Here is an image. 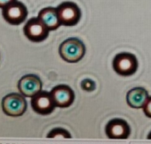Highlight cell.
<instances>
[{
    "instance_id": "cell-1",
    "label": "cell",
    "mask_w": 151,
    "mask_h": 144,
    "mask_svg": "<svg viewBox=\"0 0 151 144\" xmlns=\"http://www.w3.org/2000/svg\"><path fill=\"white\" fill-rule=\"evenodd\" d=\"M86 45L78 38L70 37L63 41L59 47V53L62 60L69 63L81 60L86 54Z\"/></svg>"
},
{
    "instance_id": "cell-2",
    "label": "cell",
    "mask_w": 151,
    "mask_h": 144,
    "mask_svg": "<svg viewBox=\"0 0 151 144\" xmlns=\"http://www.w3.org/2000/svg\"><path fill=\"white\" fill-rule=\"evenodd\" d=\"M112 65L116 74L124 77L132 76L138 69V60L132 53H121L114 57Z\"/></svg>"
},
{
    "instance_id": "cell-3",
    "label": "cell",
    "mask_w": 151,
    "mask_h": 144,
    "mask_svg": "<svg viewBox=\"0 0 151 144\" xmlns=\"http://www.w3.org/2000/svg\"><path fill=\"white\" fill-rule=\"evenodd\" d=\"M2 109L9 117H21L27 110V102L22 94L12 93L5 96L2 100Z\"/></svg>"
},
{
    "instance_id": "cell-4",
    "label": "cell",
    "mask_w": 151,
    "mask_h": 144,
    "mask_svg": "<svg viewBox=\"0 0 151 144\" xmlns=\"http://www.w3.org/2000/svg\"><path fill=\"white\" fill-rule=\"evenodd\" d=\"M58 16L61 25L71 27L77 25L81 18V11L77 4L70 1L63 2L57 7Z\"/></svg>"
},
{
    "instance_id": "cell-5",
    "label": "cell",
    "mask_w": 151,
    "mask_h": 144,
    "mask_svg": "<svg viewBox=\"0 0 151 144\" xmlns=\"http://www.w3.org/2000/svg\"><path fill=\"white\" fill-rule=\"evenodd\" d=\"M2 15L9 24L17 26L25 22L28 16V9L23 3L15 0L2 8Z\"/></svg>"
},
{
    "instance_id": "cell-6",
    "label": "cell",
    "mask_w": 151,
    "mask_h": 144,
    "mask_svg": "<svg viewBox=\"0 0 151 144\" xmlns=\"http://www.w3.org/2000/svg\"><path fill=\"white\" fill-rule=\"evenodd\" d=\"M49 29L43 23L38 17H33L29 19L24 28L23 32L26 37L32 42H42L48 37Z\"/></svg>"
},
{
    "instance_id": "cell-7",
    "label": "cell",
    "mask_w": 151,
    "mask_h": 144,
    "mask_svg": "<svg viewBox=\"0 0 151 144\" xmlns=\"http://www.w3.org/2000/svg\"><path fill=\"white\" fill-rule=\"evenodd\" d=\"M31 107L33 110L39 115H49L55 109V103L51 93L41 91L31 98Z\"/></svg>"
},
{
    "instance_id": "cell-8",
    "label": "cell",
    "mask_w": 151,
    "mask_h": 144,
    "mask_svg": "<svg viewBox=\"0 0 151 144\" xmlns=\"http://www.w3.org/2000/svg\"><path fill=\"white\" fill-rule=\"evenodd\" d=\"M18 89L20 93L25 96L32 98L34 95L42 91L43 84L38 76L28 74L23 76L18 82Z\"/></svg>"
},
{
    "instance_id": "cell-9",
    "label": "cell",
    "mask_w": 151,
    "mask_h": 144,
    "mask_svg": "<svg viewBox=\"0 0 151 144\" xmlns=\"http://www.w3.org/2000/svg\"><path fill=\"white\" fill-rule=\"evenodd\" d=\"M105 132L109 139L125 140L129 137L131 129L125 120L122 118H114L108 122Z\"/></svg>"
},
{
    "instance_id": "cell-10",
    "label": "cell",
    "mask_w": 151,
    "mask_h": 144,
    "mask_svg": "<svg viewBox=\"0 0 151 144\" xmlns=\"http://www.w3.org/2000/svg\"><path fill=\"white\" fill-rule=\"evenodd\" d=\"M50 93L55 106L59 108H68L75 100L74 91L66 85H59L53 87Z\"/></svg>"
},
{
    "instance_id": "cell-11",
    "label": "cell",
    "mask_w": 151,
    "mask_h": 144,
    "mask_svg": "<svg viewBox=\"0 0 151 144\" xmlns=\"http://www.w3.org/2000/svg\"><path fill=\"white\" fill-rule=\"evenodd\" d=\"M148 93L143 87H134L126 94L128 105L133 109H141L148 99Z\"/></svg>"
},
{
    "instance_id": "cell-12",
    "label": "cell",
    "mask_w": 151,
    "mask_h": 144,
    "mask_svg": "<svg viewBox=\"0 0 151 144\" xmlns=\"http://www.w3.org/2000/svg\"><path fill=\"white\" fill-rule=\"evenodd\" d=\"M37 17L49 29V30H55L61 25L58 16L57 8L54 7L44 8L39 12Z\"/></svg>"
},
{
    "instance_id": "cell-13",
    "label": "cell",
    "mask_w": 151,
    "mask_h": 144,
    "mask_svg": "<svg viewBox=\"0 0 151 144\" xmlns=\"http://www.w3.org/2000/svg\"><path fill=\"white\" fill-rule=\"evenodd\" d=\"M47 137L52 138V139H71L72 138L71 134L69 133L68 130L64 128H60V127H56L51 130L49 133L47 134Z\"/></svg>"
},
{
    "instance_id": "cell-14",
    "label": "cell",
    "mask_w": 151,
    "mask_h": 144,
    "mask_svg": "<svg viewBox=\"0 0 151 144\" xmlns=\"http://www.w3.org/2000/svg\"><path fill=\"white\" fill-rule=\"evenodd\" d=\"M81 88L86 92H92L95 89V82L90 78H86L81 82Z\"/></svg>"
},
{
    "instance_id": "cell-15",
    "label": "cell",
    "mask_w": 151,
    "mask_h": 144,
    "mask_svg": "<svg viewBox=\"0 0 151 144\" xmlns=\"http://www.w3.org/2000/svg\"><path fill=\"white\" fill-rule=\"evenodd\" d=\"M143 111H144V114L147 117H150L151 118V96L148 97V99L147 100L145 105L143 106Z\"/></svg>"
},
{
    "instance_id": "cell-16",
    "label": "cell",
    "mask_w": 151,
    "mask_h": 144,
    "mask_svg": "<svg viewBox=\"0 0 151 144\" xmlns=\"http://www.w3.org/2000/svg\"><path fill=\"white\" fill-rule=\"evenodd\" d=\"M14 1H15V0H0V8H4Z\"/></svg>"
},
{
    "instance_id": "cell-17",
    "label": "cell",
    "mask_w": 151,
    "mask_h": 144,
    "mask_svg": "<svg viewBox=\"0 0 151 144\" xmlns=\"http://www.w3.org/2000/svg\"><path fill=\"white\" fill-rule=\"evenodd\" d=\"M147 139H148V140H151V132L148 133V135H147Z\"/></svg>"
}]
</instances>
